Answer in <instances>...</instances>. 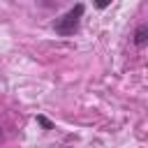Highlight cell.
<instances>
[{"label": "cell", "instance_id": "obj_1", "mask_svg": "<svg viewBox=\"0 0 148 148\" xmlns=\"http://www.w3.org/2000/svg\"><path fill=\"white\" fill-rule=\"evenodd\" d=\"M83 12H86V5H83V2L74 5L67 14H62L60 18H56V23H53L56 32H58V35H62V37L74 35V32H76V28H79V21H81V16H83Z\"/></svg>", "mask_w": 148, "mask_h": 148}, {"label": "cell", "instance_id": "obj_2", "mask_svg": "<svg viewBox=\"0 0 148 148\" xmlns=\"http://www.w3.org/2000/svg\"><path fill=\"white\" fill-rule=\"evenodd\" d=\"M146 39H148V25H139L136 32H134V44L136 46H143Z\"/></svg>", "mask_w": 148, "mask_h": 148}, {"label": "cell", "instance_id": "obj_3", "mask_svg": "<svg viewBox=\"0 0 148 148\" xmlns=\"http://www.w3.org/2000/svg\"><path fill=\"white\" fill-rule=\"evenodd\" d=\"M37 123H39L44 130H51V127H53V125H51V120H49L46 116H37Z\"/></svg>", "mask_w": 148, "mask_h": 148}, {"label": "cell", "instance_id": "obj_4", "mask_svg": "<svg viewBox=\"0 0 148 148\" xmlns=\"http://www.w3.org/2000/svg\"><path fill=\"white\" fill-rule=\"evenodd\" d=\"M0 139H2V132H0Z\"/></svg>", "mask_w": 148, "mask_h": 148}]
</instances>
